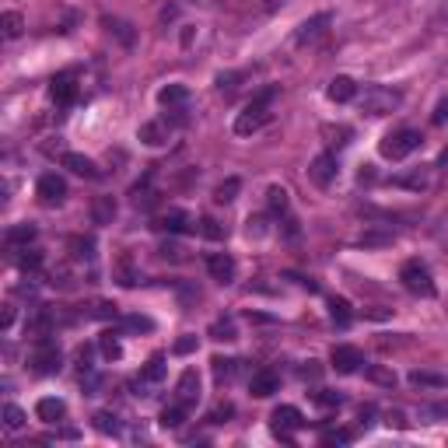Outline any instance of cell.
Instances as JSON below:
<instances>
[{
    "label": "cell",
    "mask_w": 448,
    "mask_h": 448,
    "mask_svg": "<svg viewBox=\"0 0 448 448\" xmlns=\"http://www.w3.org/2000/svg\"><path fill=\"white\" fill-rule=\"evenodd\" d=\"M330 315H333V323L340 330H347L350 319H354V315H350V305H347L343 298H333V301H330Z\"/></svg>",
    "instance_id": "29"
},
{
    "label": "cell",
    "mask_w": 448,
    "mask_h": 448,
    "mask_svg": "<svg viewBox=\"0 0 448 448\" xmlns=\"http://www.w3.org/2000/svg\"><path fill=\"white\" fill-rule=\"evenodd\" d=\"M35 238V228L32 224H14V228H7V235H4V242L14 249V245H28Z\"/></svg>",
    "instance_id": "26"
},
{
    "label": "cell",
    "mask_w": 448,
    "mask_h": 448,
    "mask_svg": "<svg viewBox=\"0 0 448 448\" xmlns=\"http://www.w3.org/2000/svg\"><path fill=\"white\" fill-rule=\"evenodd\" d=\"M88 315H91V319H116V305H112V301H95Z\"/></svg>",
    "instance_id": "43"
},
{
    "label": "cell",
    "mask_w": 448,
    "mask_h": 448,
    "mask_svg": "<svg viewBox=\"0 0 448 448\" xmlns=\"http://www.w3.org/2000/svg\"><path fill=\"white\" fill-rule=\"evenodd\" d=\"M280 389V375L274 368H259V371H252V379H249V392L252 396H259V399H267V396H274Z\"/></svg>",
    "instance_id": "12"
},
{
    "label": "cell",
    "mask_w": 448,
    "mask_h": 448,
    "mask_svg": "<svg viewBox=\"0 0 448 448\" xmlns=\"http://www.w3.org/2000/svg\"><path fill=\"white\" fill-rule=\"evenodd\" d=\"M399 102H403L399 91L382 88V84H371V88H364V95H361V112H368V116H389V112L399 109Z\"/></svg>",
    "instance_id": "4"
},
{
    "label": "cell",
    "mask_w": 448,
    "mask_h": 448,
    "mask_svg": "<svg viewBox=\"0 0 448 448\" xmlns=\"http://www.w3.org/2000/svg\"><path fill=\"white\" fill-rule=\"evenodd\" d=\"M53 99L60 102V106H70L74 99H77V84H74V77L70 74H60V77H53Z\"/></svg>",
    "instance_id": "18"
},
{
    "label": "cell",
    "mask_w": 448,
    "mask_h": 448,
    "mask_svg": "<svg viewBox=\"0 0 448 448\" xmlns=\"http://www.w3.org/2000/svg\"><path fill=\"white\" fill-rule=\"evenodd\" d=\"M308 420L301 417V410L298 406H277L274 410V435H277L280 442H294V431H301Z\"/></svg>",
    "instance_id": "6"
},
{
    "label": "cell",
    "mask_w": 448,
    "mask_h": 448,
    "mask_svg": "<svg viewBox=\"0 0 448 448\" xmlns=\"http://www.w3.org/2000/svg\"><path fill=\"white\" fill-rule=\"evenodd\" d=\"M361 424H364V427H371V424H375V406H371V403H368V406H361Z\"/></svg>",
    "instance_id": "47"
},
{
    "label": "cell",
    "mask_w": 448,
    "mask_h": 448,
    "mask_svg": "<svg viewBox=\"0 0 448 448\" xmlns=\"http://www.w3.org/2000/svg\"><path fill=\"white\" fill-rule=\"evenodd\" d=\"M175 399H179V403H186V406H193V403L200 399V375H196L193 368H186V371L179 375V386H175Z\"/></svg>",
    "instance_id": "13"
},
{
    "label": "cell",
    "mask_w": 448,
    "mask_h": 448,
    "mask_svg": "<svg viewBox=\"0 0 448 448\" xmlns=\"http://www.w3.org/2000/svg\"><path fill=\"white\" fill-rule=\"evenodd\" d=\"M186 413H189V406L175 399L172 406H165V410H162V417H158V424H162L165 431H175V427H182V420H186Z\"/></svg>",
    "instance_id": "20"
},
{
    "label": "cell",
    "mask_w": 448,
    "mask_h": 448,
    "mask_svg": "<svg viewBox=\"0 0 448 448\" xmlns=\"http://www.w3.org/2000/svg\"><path fill=\"white\" fill-rule=\"evenodd\" d=\"M168 133H172L168 119H155V123H144V126H140V140H144V144H151V147L165 144Z\"/></svg>",
    "instance_id": "17"
},
{
    "label": "cell",
    "mask_w": 448,
    "mask_h": 448,
    "mask_svg": "<svg viewBox=\"0 0 448 448\" xmlns=\"http://www.w3.org/2000/svg\"><path fill=\"white\" fill-rule=\"evenodd\" d=\"M347 442H350V431H340V427L323 435V445H347Z\"/></svg>",
    "instance_id": "45"
},
{
    "label": "cell",
    "mask_w": 448,
    "mask_h": 448,
    "mask_svg": "<svg viewBox=\"0 0 448 448\" xmlns=\"http://www.w3.org/2000/svg\"><path fill=\"white\" fill-rule=\"evenodd\" d=\"M211 336H214V340H224V343L238 340V336H235V323H231V319H218V323L211 326Z\"/></svg>",
    "instance_id": "38"
},
{
    "label": "cell",
    "mask_w": 448,
    "mask_h": 448,
    "mask_svg": "<svg viewBox=\"0 0 448 448\" xmlns=\"http://www.w3.org/2000/svg\"><path fill=\"white\" fill-rule=\"evenodd\" d=\"M25 420H28V417H25V410H21V406L4 403V427H7V431H21V427H25Z\"/></svg>",
    "instance_id": "28"
},
{
    "label": "cell",
    "mask_w": 448,
    "mask_h": 448,
    "mask_svg": "<svg viewBox=\"0 0 448 448\" xmlns=\"http://www.w3.org/2000/svg\"><path fill=\"white\" fill-rule=\"evenodd\" d=\"M330 99H333L336 106H347V102H354L357 99V81L354 77H347V74H340L330 81V91H326Z\"/></svg>",
    "instance_id": "14"
},
{
    "label": "cell",
    "mask_w": 448,
    "mask_h": 448,
    "mask_svg": "<svg viewBox=\"0 0 448 448\" xmlns=\"http://www.w3.org/2000/svg\"><path fill=\"white\" fill-rule=\"evenodd\" d=\"M277 99V88H263L259 95H252V102L235 116V133L238 137H252L256 130H263L270 123V102Z\"/></svg>",
    "instance_id": "1"
},
{
    "label": "cell",
    "mask_w": 448,
    "mask_h": 448,
    "mask_svg": "<svg viewBox=\"0 0 448 448\" xmlns=\"http://www.w3.org/2000/svg\"><path fill=\"white\" fill-rule=\"evenodd\" d=\"M35 196H39L43 207H60V203L67 200V182H63L56 172H46V175H39V182H35Z\"/></svg>",
    "instance_id": "7"
},
{
    "label": "cell",
    "mask_w": 448,
    "mask_h": 448,
    "mask_svg": "<svg viewBox=\"0 0 448 448\" xmlns=\"http://www.w3.org/2000/svg\"><path fill=\"white\" fill-rule=\"evenodd\" d=\"M267 203H270L274 214H287V189L284 186H270L267 189Z\"/></svg>",
    "instance_id": "30"
},
{
    "label": "cell",
    "mask_w": 448,
    "mask_h": 448,
    "mask_svg": "<svg viewBox=\"0 0 448 448\" xmlns=\"http://www.w3.org/2000/svg\"><path fill=\"white\" fill-rule=\"evenodd\" d=\"M445 119H448V99H442V102H438V109H435V123L442 126Z\"/></svg>",
    "instance_id": "48"
},
{
    "label": "cell",
    "mask_w": 448,
    "mask_h": 448,
    "mask_svg": "<svg viewBox=\"0 0 448 448\" xmlns=\"http://www.w3.org/2000/svg\"><path fill=\"white\" fill-rule=\"evenodd\" d=\"M330 361H333V368L340 371V375H354V371H361L364 354H361L357 347H350V343H336L333 354H330Z\"/></svg>",
    "instance_id": "10"
},
{
    "label": "cell",
    "mask_w": 448,
    "mask_h": 448,
    "mask_svg": "<svg viewBox=\"0 0 448 448\" xmlns=\"http://www.w3.org/2000/svg\"><path fill=\"white\" fill-rule=\"evenodd\" d=\"M70 249H74V259H95V242L91 238H70Z\"/></svg>",
    "instance_id": "35"
},
{
    "label": "cell",
    "mask_w": 448,
    "mask_h": 448,
    "mask_svg": "<svg viewBox=\"0 0 448 448\" xmlns=\"http://www.w3.org/2000/svg\"><path fill=\"white\" fill-rule=\"evenodd\" d=\"M106 25H109V32H116V39H119L123 46H133V28H130L126 21H119V18H106Z\"/></svg>",
    "instance_id": "34"
},
{
    "label": "cell",
    "mask_w": 448,
    "mask_h": 448,
    "mask_svg": "<svg viewBox=\"0 0 448 448\" xmlns=\"http://www.w3.org/2000/svg\"><path fill=\"white\" fill-rule=\"evenodd\" d=\"M91 420H95V431H99V435H112V438L119 435V417L109 413V410H99Z\"/></svg>",
    "instance_id": "27"
},
{
    "label": "cell",
    "mask_w": 448,
    "mask_h": 448,
    "mask_svg": "<svg viewBox=\"0 0 448 448\" xmlns=\"http://www.w3.org/2000/svg\"><path fill=\"white\" fill-rule=\"evenodd\" d=\"M63 168H70L74 175H84V179H99V168L91 158L84 155H63Z\"/></svg>",
    "instance_id": "21"
},
{
    "label": "cell",
    "mask_w": 448,
    "mask_h": 448,
    "mask_svg": "<svg viewBox=\"0 0 448 448\" xmlns=\"http://www.w3.org/2000/svg\"><path fill=\"white\" fill-rule=\"evenodd\" d=\"M28 364H32L35 375H56L60 364H63V354H60V347H56L50 336H39V340H35V350H32V357H28Z\"/></svg>",
    "instance_id": "5"
},
{
    "label": "cell",
    "mask_w": 448,
    "mask_h": 448,
    "mask_svg": "<svg viewBox=\"0 0 448 448\" xmlns=\"http://www.w3.org/2000/svg\"><path fill=\"white\" fill-rule=\"evenodd\" d=\"M399 280L410 294L417 298H435V280H431V270L420 263V259H406L403 270H399Z\"/></svg>",
    "instance_id": "3"
},
{
    "label": "cell",
    "mask_w": 448,
    "mask_h": 448,
    "mask_svg": "<svg viewBox=\"0 0 448 448\" xmlns=\"http://www.w3.org/2000/svg\"><path fill=\"white\" fill-rule=\"evenodd\" d=\"M312 399H315L319 406H326V410H330V406H340V403H343V396H340V392H333V389H319L315 396H312Z\"/></svg>",
    "instance_id": "41"
},
{
    "label": "cell",
    "mask_w": 448,
    "mask_h": 448,
    "mask_svg": "<svg viewBox=\"0 0 448 448\" xmlns=\"http://www.w3.org/2000/svg\"><path fill=\"white\" fill-rule=\"evenodd\" d=\"M165 379V354H155L144 368H140V386H158Z\"/></svg>",
    "instance_id": "19"
},
{
    "label": "cell",
    "mask_w": 448,
    "mask_h": 448,
    "mask_svg": "<svg viewBox=\"0 0 448 448\" xmlns=\"http://www.w3.org/2000/svg\"><path fill=\"white\" fill-rule=\"evenodd\" d=\"M207 274L218 280V284H231L235 274H238V263H235V256H228V252H211V256H207Z\"/></svg>",
    "instance_id": "11"
},
{
    "label": "cell",
    "mask_w": 448,
    "mask_h": 448,
    "mask_svg": "<svg viewBox=\"0 0 448 448\" xmlns=\"http://www.w3.org/2000/svg\"><path fill=\"white\" fill-rule=\"evenodd\" d=\"M410 382L420 386V389H445L448 379L438 375V371H410Z\"/></svg>",
    "instance_id": "24"
},
{
    "label": "cell",
    "mask_w": 448,
    "mask_h": 448,
    "mask_svg": "<svg viewBox=\"0 0 448 448\" xmlns=\"http://www.w3.org/2000/svg\"><path fill=\"white\" fill-rule=\"evenodd\" d=\"M364 375H368L375 386H389V389L396 386V375H392L389 368H382V364H371V368H364Z\"/></svg>",
    "instance_id": "36"
},
{
    "label": "cell",
    "mask_w": 448,
    "mask_h": 448,
    "mask_svg": "<svg viewBox=\"0 0 448 448\" xmlns=\"http://www.w3.org/2000/svg\"><path fill=\"white\" fill-rule=\"evenodd\" d=\"M18 267H21L25 274H35V270H43V252H35V249H28V245H25V252L18 256Z\"/></svg>",
    "instance_id": "31"
},
{
    "label": "cell",
    "mask_w": 448,
    "mask_h": 448,
    "mask_svg": "<svg viewBox=\"0 0 448 448\" xmlns=\"http://www.w3.org/2000/svg\"><path fill=\"white\" fill-rule=\"evenodd\" d=\"M162 106L165 109H182L186 106V99H189V88L186 84H168V88H162Z\"/></svg>",
    "instance_id": "22"
},
{
    "label": "cell",
    "mask_w": 448,
    "mask_h": 448,
    "mask_svg": "<svg viewBox=\"0 0 448 448\" xmlns=\"http://www.w3.org/2000/svg\"><path fill=\"white\" fill-rule=\"evenodd\" d=\"M336 172H340V168H336V155H333V151H323L319 158H312V165H308V179H312L319 189H330V186L336 182Z\"/></svg>",
    "instance_id": "9"
},
{
    "label": "cell",
    "mask_w": 448,
    "mask_h": 448,
    "mask_svg": "<svg viewBox=\"0 0 448 448\" xmlns=\"http://www.w3.org/2000/svg\"><path fill=\"white\" fill-rule=\"evenodd\" d=\"M420 144H424L420 130H413V126H399V130H392L389 137L382 140V155H386L389 162H403V158H410Z\"/></svg>",
    "instance_id": "2"
},
{
    "label": "cell",
    "mask_w": 448,
    "mask_h": 448,
    "mask_svg": "<svg viewBox=\"0 0 448 448\" xmlns=\"http://www.w3.org/2000/svg\"><path fill=\"white\" fill-rule=\"evenodd\" d=\"M35 417L46 420V424H60V420L67 417V403L56 399V396H43V399L35 403Z\"/></svg>",
    "instance_id": "15"
},
{
    "label": "cell",
    "mask_w": 448,
    "mask_h": 448,
    "mask_svg": "<svg viewBox=\"0 0 448 448\" xmlns=\"http://www.w3.org/2000/svg\"><path fill=\"white\" fill-rule=\"evenodd\" d=\"M99 347H102V354L109 357V361H119V354H123V347H119V340L112 333H102V340H99Z\"/></svg>",
    "instance_id": "40"
},
{
    "label": "cell",
    "mask_w": 448,
    "mask_h": 448,
    "mask_svg": "<svg viewBox=\"0 0 448 448\" xmlns=\"http://www.w3.org/2000/svg\"><path fill=\"white\" fill-rule=\"evenodd\" d=\"M200 235L211 238V242H221L224 235H228V228L221 221H214V218H200Z\"/></svg>",
    "instance_id": "32"
},
{
    "label": "cell",
    "mask_w": 448,
    "mask_h": 448,
    "mask_svg": "<svg viewBox=\"0 0 448 448\" xmlns=\"http://www.w3.org/2000/svg\"><path fill=\"white\" fill-rule=\"evenodd\" d=\"M112 218H116V200H112V196H95V203H91V221L112 224Z\"/></svg>",
    "instance_id": "23"
},
{
    "label": "cell",
    "mask_w": 448,
    "mask_h": 448,
    "mask_svg": "<svg viewBox=\"0 0 448 448\" xmlns=\"http://www.w3.org/2000/svg\"><path fill=\"white\" fill-rule=\"evenodd\" d=\"M231 413H235V406H231V403H221V406H214V410H211V417H207V420H211V424H224Z\"/></svg>",
    "instance_id": "44"
},
{
    "label": "cell",
    "mask_w": 448,
    "mask_h": 448,
    "mask_svg": "<svg viewBox=\"0 0 448 448\" xmlns=\"http://www.w3.org/2000/svg\"><path fill=\"white\" fill-rule=\"evenodd\" d=\"M172 350H175V354H193V350H196V336H179Z\"/></svg>",
    "instance_id": "46"
},
{
    "label": "cell",
    "mask_w": 448,
    "mask_h": 448,
    "mask_svg": "<svg viewBox=\"0 0 448 448\" xmlns=\"http://www.w3.org/2000/svg\"><path fill=\"white\" fill-rule=\"evenodd\" d=\"M238 189H242V182H238V179H235V175H231V179H224L221 186H218V189H214V200H218V203H231V200H235V193H238Z\"/></svg>",
    "instance_id": "33"
},
{
    "label": "cell",
    "mask_w": 448,
    "mask_h": 448,
    "mask_svg": "<svg viewBox=\"0 0 448 448\" xmlns=\"http://www.w3.org/2000/svg\"><path fill=\"white\" fill-rule=\"evenodd\" d=\"M379 242H389V235H364V245H379Z\"/></svg>",
    "instance_id": "52"
},
{
    "label": "cell",
    "mask_w": 448,
    "mask_h": 448,
    "mask_svg": "<svg viewBox=\"0 0 448 448\" xmlns=\"http://www.w3.org/2000/svg\"><path fill=\"white\" fill-rule=\"evenodd\" d=\"M200 4H214V0H200Z\"/></svg>",
    "instance_id": "53"
},
{
    "label": "cell",
    "mask_w": 448,
    "mask_h": 448,
    "mask_svg": "<svg viewBox=\"0 0 448 448\" xmlns=\"http://www.w3.org/2000/svg\"><path fill=\"white\" fill-rule=\"evenodd\" d=\"M249 235H263V218H249Z\"/></svg>",
    "instance_id": "51"
},
{
    "label": "cell",
    "mask_w": 448,
    "mask_h": 448,
    "mask_svg": "<svg viewBox=\"0 0 448 448\" xmlns=\"http://www.w3.org/2000/svg\"><path fill=\"white\" fill-rule=\"evenodd\" d=\"M158 228L168 231V235H182V231H193V221H189L186 211H168V214L158 218Z\"/></svg>",
    "instance_id": "16"
},
{
    "label": "cell",
    "mask_w": 448,
    "mask_h": 448,
    "mask_svg": "<svg viewBox=\"0 0 448 448\" xmlns=\"http://www.w3.org/2000/svg\"><path fill=\"white\" fill-rule=\"evenodd\" d=\"M211 364H214V379H218V382H231V375H235V364H238V361H224V357H214Z\"/></svg>",
    "instance_id": "39"
},
{
    "label": "cell",
    "mask_w": 448,
    "mask_h": 448,
    "mask_svg": "<svg viewBox=\"0 0 448 448\" xmlns=\"http://www.w3.org/2000/svg\"><path fill=\"white\" fill-rule=\"evenodd\" d=\"M424 417H448V406H424Z\"/></svg>",
    "instance_id": "50"
},
{
    "label": "cell",
    "mask_w": 448,
    "mask_h": 448,
    "mask_svg": "<svg viewBox=\"0 0 448 448\" xmlns=\"http://www.w3.org/2000/svg\"><path fill=\"white\" fill-rule=\"evenodd\" d=\"M126 330H137V333H151L155 323L147 315H126Z\"/></svg>",
    "instance_id": "42"
},
{
    "label": "cell",
    "mask_w": 448,
    "mask_h": 448,
    "mask_svg": "<svg viewBox=\"0 0 448 448\" xmlns=\"http://www.w3.org/2000/svg\"><path fill=\"white\" fill-rule=\"evenodd\" d=\"M137 270H133V259H130V256H119V284H123V287H133V284H137Z\"/></svg>",
    "instance_id": "37"
},
{
    "label": "cell",
    "mask_w": 448,
    "mask_h": 448,
    "mask_svg": "<svg viewBox=\"0 0 448 448\" xmlns=\"http://www.w3.org/2000/svg\"><path fill=\"white\" fill-rule=\"evenodd\" d=\"M14 326V305H4V333H11Z\"/></svg>",
    "instance_id": "49"
},
{
    "label": "cell",
    "mask_w": 448,
    "mask_h": 448,
    "mask_svg": "<svg viewBox=\"0 0 448 448\" xmlns=\"http://www.w3.org/2000/svg\"><path fill=\"white\" fill-rule=\"evenodd\" d=\"M0 28H4V39H18V35L25 32V18H21L18 11H4Z\"/></svg>",
    "instance_id": "25"
},
{
    "label": "cell",
    "mask_w": 448,
    "mask_h": 448,
    "mask_svg": "<svg viewBox=\"0 0 448 448\" xmlns=\"http://www.w3.org/2000/svg\"><path fill=\"white\" fill-rule=\"evenodd\" d=\"M333 25V14L330 11H323V14H315V18H308V21H301L298 25V32H294V46H312V43H319L323 35H326V28Z\"/></svg>",
    "instance_id": "8"
}]
</instances>
